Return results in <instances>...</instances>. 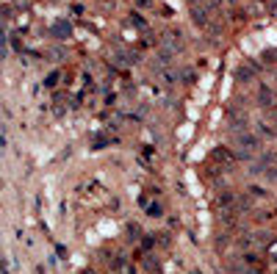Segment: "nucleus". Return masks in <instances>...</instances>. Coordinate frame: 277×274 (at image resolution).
<instances>
[{"mask_svg": "<svg viewBox=\"0 0 277 274\" xmlns=\"http://www.w3.org/2000/svg\"><path fill=\"white\" fill-rule=\"evenodd\" d=\"M258 102H260L264 108H274V106H277V97H274V92H272V89H266V86H264V89L258 92Z\"/></svg>", "mask_w": 277, "mask_h": 274, "instance_id": "5", "label": "nucleus"}, {"mask_svg": "<svg viewBox=\"0 0 277 274\" xmlns=\"http://www.w3.org/2000/svg\"><path fill=\"white\" fill-rule=\"evenodd\" d=\"M214 161H216V166L224 169V172H230V169L236 166V164H233V155H230L228 150H214Z\"/></svg>", "mask_w": 277, "mask_h": 274, "instance_id": "4", "label": "nucleus"}, {"mask_svg": "<svg viewBox=\"0 0 277 274\" xmlns=\"http://www.w3.org/2000/svg\"><path fill=\"white\" fill-rule=\"evenodd\" d=\"M260 174H264V180H272V183H277V169H274V166H266Z\"/></svg>", "mask_w": 277, "mask_h": 274, "instance_id": "8", "label": "nucleus"}, {"mask_svg": "<svg viewBox=\"0 0 277 274\" xmlns=\"http://www.w3.org/2000/svg\"><path fill=\"white\" fill-rule=\"evenodd\" d=\"M230 125L233 128H247V114H233V116H230Z\"/></svg>", "mask_w": 277, "mask_h": 274, "instance_id": "6", "label": "nucleus"}, {"mask_svg": "<svg viewBox=\"0 0 277 274\" xmlns=\"http://www.w3.org/2000/svg\"><path fill=\"white\" fill-rule=\"evenodd\" d=\"M272 238H274V236H272L269 230H250L247 236L241 238V244L247 246V250H264V246L272 244Z\"/></svg>", "mask_w": 277, "mask_h": 274, "instance_id": "2", "label": "nucleus"}, {"mask_svg": "<svg viewBox=\"0 0 277 274\" xmlns=\"http://www.w3.org/2000/svg\"><path fill=\"white\" fill-rule=\"evenodd\" d=\"M236 78H238V80H250V78H252V66H238Z\"/></svg>", "mask_w": 277, "mask_h": 274, "instance_id": "7", "label": "nucleus"}, {"mask_svg": "<svg viewBox=\"0 0 277 274\" xmlns=\"http://www.w3.org/2000/svg\"><path fill=\"white\" fill-rule=\"evenodd\" d=\"M233 152H236V158H241V161H252L255 155L260 152V138L250 136V133H236Z\"/></svg>", "mask_w": 277, "mask_h": 274, "instance_id": "1", "label": "nucleus"}, {"mask_svg": "<svg viewBox=\"0 0 277 274\" xmlns=\"http://www.w3.org/2000/svg\"><path fill=\"white\" fill-rule=\"evenodd\" d=\"M164 50H166V53H180V50H183V39H180V34H175V30L164 34Z\"/></svg>", "mask_w": 277, "mask_h": 274, "instance_id": "3", "label": "nucleus"}]
</instances>
